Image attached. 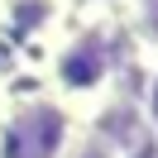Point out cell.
Returning a JSON list of instances; mask_svg holds the SVG:
<instances>
[{"instance_id":"6da1fadb","label":"cell","mask_w":158,"mask_h":158,"mask_svg":"<svg viewBox=\"0 0 158 158\" xmlns=\"http://www.w3.org/2000/svg\"><path fill=\"white\" fill-rule=\"evenodd\" d=\"M39 86L72 120H81L110 91H120V15L91 5L81 10V19H67V29L43 53Z\"/></svg>"},{"instance_id":"7a4b0ae2","label":"cell","mask_w":158,"mask_h":158,"mask_svg":"<svg viewBox=\"0 0 158 158\" xmlns=\"http://www.w3.org/2000/svg\"><path fill=\"white\" fill-rule=\"evenodd\" d=\"M77 120L43 86L0 101V158H62Z\"/></svg>"},{"instance_id":"3957f363","label":"cell","mask_w":158,"mask_h":158,"mask_svg":"<svg viewBox=\"0 0 158 158\" xmlns=\"http://www.w3.org/2000/svg\"><path fill=\"white\" fill-rule=\"evenodd\" d=\"M72 19V0H0V39L15 43L19 53L53 48Z\"/></svg>"},{"instance_id":"277c9868","label":"cell","mask_w":158,"mask_h":158,"mask_svg":"<svg viewBox=\"0 0 158 158\" xmlns=\"http://www.w3.org/2000/svg\"><path fill=\"white\" fill-rule=\"evenodd\" d=\"M62 158H120V153H115V148H110L91 125H81V120H77V129H72V139H67V148H62Z\"/></svg>"},{"instance_id":"5b68a950","label":"cell","mask_w":158,"mask_h":158,"mask_svg":"<svg viewBox=\"0 0 158 158\" xmlns=\"http://www.w3.org/2000/svg\"><path fill=\"white\" fill-rule=\"evenodd\" d=\"M134 101H139V110H144V125H148V134L158 139V58L148 62V72H144V86L134 91Z\"/></svg>"}]
</instances>
